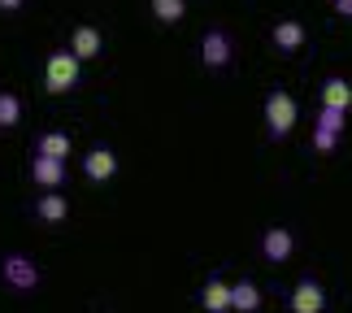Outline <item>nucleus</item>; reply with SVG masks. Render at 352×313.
<instances>
[{
	"instance_id": "nucleus-1",
	"label": "nucleus",
	"mask_w": 352,
	"mask_h": 313,
	"mask_svg": "<svg viewBox=\"0 0 352 313\" xmlns=\"http://www.w3.org/2000/svg\"><path fill=\"white\" fill-rule=\"evenodd\" d=\"M78 74H83V61H78L70 48H57V52L44 57V91H48V96H65V91H74Z\"/></svg>"
},
{
	"instance_id": "nucleus-2",
	"label": "nucleus",
	"mask_w": 352,
	"mask_h": 313,
	"mask_svg": "<svg viewBox=\"0 0 352 313\" xmlns=\"http://www.w3.org/2000/svg\"><path fill=\"white\" fill-rule=\"evenodd\" d=\"M296 122H300V105H296V96H292V91H283V87H274V91L265 96V127H270V140H287Z\"/></svg>"
},
{
	"instance_id": "nucleus-3",
	"label": "nucleus",
	"mask_w": 352,
	"mask_h": 313,
	"mask_svg": "<svg viewBox=\"0 0 352 313\" xmlns=\"http://www.w3.org/2000/svg\"><path fill=\"white\" fill-rule=\"evenodd\" d=\"M0 279H5L13 292H35L39 288V266L22 252H9L5 261H0Z\"/></svg>"
},
{
	"instance_id": "nucleus-4",
	"label": "nucleus",
	"mask_w": 352,
	"mask_h": 313,
	"mask_svg": "<svg viewBox=\"0 0 352 313\" xmlns=\"http://www.w3.org/2000/svg\"><path fill=\"white\" fill-rule=\"evenodd\" d=\"M340 140H344V109H327V105H322L318 127H314V148H318V153H335Z\"/></svg>"
},
{
	"instance_id": "nucleus-5",
	"label": "nucleus",
	"mask_w": 352,
	"mask_h": 313,
	"mask_svg": "<svg viewBox=\"0 0 352 313\" xmlns=\"http://www.w3.org/2000/svg\"><path fill=\"white\" fill-rule=\"evenodd\" d=\"M231 52H235L231 35H226V31H218V26L200 35V61H205L209 70H222V65H231Z\"/></svg>"
},
{
	"instance_id": "nucleus-6",
	"label": "nucleus",
	"mask_w": 352,
	"mask_h": 313,
	"mask_svg": "<svg viewBox=\"0 0 352 313\" xmlns=\"http://www.w3.org/2000/svg\"><path fill=\"white\" fill-rule=\"evenodd\" d=\"M292 252H296V235L287 226H270L265 235H261V257L270 266H283V261H292Z\"/></svg>"
},
{
	"instance_id": "nucleus-7",
	"label": "nucleus",
	"mask_w": 352,
	"mask_h": 313,
	"mask_svg": "<svg viewBox=\"0 0 352 313\" xmlns=\"http://www.w3.org/2000/svg\"><path fill=\"white\" fill-rule=\"evenodd\" d=\"M292 313H327V292L318 279H300L292 288Z\"/></svg>"
},
{
	"instance_id": "nucleus-8",
	"label": "nucleus",
	"mask_w": 352,
	"mask_h": 313,
	"mask_svg": "<svg viewBox=\"0 0 352 313\" xmlns=\"http://www.w3.org/2000/svg\"><path fill=\"white\" fill-rule=\"evenodd\" d=\"M31 179H35L39 187H44V192H57V187L65 183V161L35 153V161H31Z\"/></svg>"
},
{
	"instance_id": "nucleus-9",
	"label": "nucleus",
	"mask_w": 352,
	"mask_h": 313,
	"mask_svg": "<svg viewBox=\"0 0 352 313\" xmlns=\"http://www.w3.org/2000/svg\"><path fill=\"white\" fill-rule=\"evenodd\" d=\"M100 48H104V35L96 31V26H74V35H70V52L78 61H96L100 57Z\"/></svg>"
},
{
	"instance_id": "nucleus-10",
	"label": "nucleus",
	"mask_w": 352,
	"mask_h": 313,
	"mask_svg": "<svg viewBox=\"0 0 352 313\" xmlns=\"http://www.w3.org/2000/svg\"><path fill=\"white\" fill-rule=\"evenodd\" d=\"M83 174L91 183H109L113 174H118V157H113V148H91V153L83 157Z\"/></svg>"
},
{
	"instance_id": "nucleus-11",
	"label": "nucleus",
	"mask_w": 352,
	"mask_h": 313,
	"mask_svg": "<svg viewBox=\"0 0 352 313\" xmlns=\"http://www.w3.org/2000/svg\"><path fill=\"white\" fill-rule=\"evenodd\" d=\"M231 309L235 313H256V309H261V288H256L252 279L231 283Z\"/></svg>"
},
{
	"instance_id": "nucleus-12",
	"label": "nucleus",
	"mask_w": 352,
	"mask_h": 313,
	"mask_svg": "<svg viewBox=\"0 0 352 313\" xmlns=\"http://www.w3.org/2000/svg\"><path fill=\"white\" fill-rule=\"evenodd\" d=\"M274 48H278V52H300V48H305V26L292 22V18L274 22Z\"/></svg>"
},
{
	"instance_id": "nucleus-13",
	"label": "nucleus",
	"mask_w": 352,
	"mask_h": 313,
	"mask_svg": "<svg viewBox=\"0 0 352 313\" xmlns=\"http://www.w3.org/2000/svg\"><path fill=\"white\" fill-rule=\"evenodd\" d=\"M200 309H205V313L231 309V283H222V279H209L205 288H200Z\"/></svg>"
},
{
	"instance_id": "nucleus-14",
	"label": "nucleus",
	"mask_w": 352,
	"mask_h": 313,
	"mask_svg": "<svg viewBox=\"0 0 352 313\" xmlns=\"http://www.w3.org/2000/svg\"><path fill=\"white\" fill-rule=\"evenodd\" d=\"M322 105H327V109H344V114H348L352 83H348V78H327V83H322Z\"/></svg>"
},
{
	"instance_id": "nucleus-15",
	"label": "nucleus",
	"mask_w": 352,
	"mask_h": 313,
	"mask_svg": "<svg viewBox=\"0 0 352 313\" xmlns=\"http://www.w3.org/2000/svg\"><path fill=\"white\" fill-rule=\"evenodd\" d=\"M35 213L44 217V222H65V213H70V200L57 196V192H44V196H39V205H35Z\"/></svg>"
},
{
	"instance_id": "nucleus-16",
	"label": "nucleus",
	"mask_w": 352,
	"mask_h": 313,
	"mask_svg": "<svg viewBox=\"0 0 352 313\" xmlns=\"http://www.w3.org/2000/svg\"><path fill=\"white\" fill-rule=\"evenodd\" d=\"M35 153H44V157H57V161H65V157H70V135H65V131H48V135H39Z\"/></svg>"
},
{
	"instance_id": "nucleus-17",
	"label": "nucleus",
	"mask_w": 352,
	"mask_h": 313,
	"mask_svg": "<svg viewBox=\"0 0 352 313\" xmlns=\"http://www.w3.org/2000/svg\"><path fill=\"white\" fill-rule=\"evenodd\" d=\"M153 18L161 26H179L187 18V0H153Z\"/></svg>"
},
{
	"instance_id": "nucleus-18",
	"label": "nucleus",
	"mask_w": 352,
	"mask_h": 313,
	"mask_svg": "<svg viewBox=\"0 0 352 313\" xmlns=\"http://www.w3.org/2000/svg\"><path fill=\"white\" fill-rule=\"evenodd\" d=\"M18 122H22V100L13 91H0V131L18 127Z\"/></svg>"
},
{
	"instance_id": "nucleus-19",
	"label": "nucleus",
	"mask_w": 352,
	"mask_h": 313,
	"mask_svg": "<svg viewBox=\"0 0 352 313\" xmlns=\"http://www.w3.org/2000/svg\"><path fill=\"white\" fill-rule=\"evenodd\" d=\"M335 13H340V18H352V0H335Z\"/></svg>"
},
{
	"instance_id": "nucleus-20",
	"label": "nucleus",
	"mask_w": 352,
	"mask_h": 313,
	"mask_svg": "<svg viewBox=\"0 0 352 313\" xmlns=\"http://www.w3.org/2000/svg\"><path fill=\"white\" fill-rule=\"evenodd\" d=\"M26 5V0H0V9H5V13H13V9H22Z\"/></svg>"
},
{
	"instance_id": "nucleus-21",
	"label": "nucleus",
	"mask_w": 352,
	"mask_h": 313,
	"mask_svg": "<svg viewBox=\"0 0 352 313\" xmlns=\"http://www.w3.org/2000/svg\"><path fill=\"white\" fill-rule=\"evenodd\" d=\"M218 313H235V309H218Z\"/></svg>"
}]
</instances>
